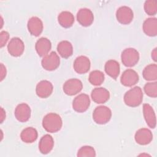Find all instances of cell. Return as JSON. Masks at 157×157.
<instances>
[{"instance_id":"7402d4cb","label":"cell","mask_w":157,"mask_h":157,"mask_svg":"<svg viewBox=\"0 0 157 157\" xmlns=\"http://www.w3.org/2000/svg\"><path fill=\"white\" fill-rule=\"evenodd\" d=\"M104 69L107 75L112 78L116 79L120 74V64L117 61L110 59L105 63Z\"/></svg>"},{"instance_id":"6da1fadb","label":"cell","mask_w":157,"mask_h":157,"mask_svg":"<svg viewBox=\"0 0 157 157\" xmlns=\"http://www.w3.org/2000/svg\"><path fill=\"white\" fill-rule=\"evenodd\" d=\"M63 125L61 117L55 113H49L47 114L42 120V126L44 129L51 133L59 131Z\"/></svg>"},{"instance_id":"d6a6232c","label":"cell","mask_w":157,"mask_h":157,"mask_svg":"<svg viewBox=\"0 0 157 157\" xmlns=\"http://www.w3.org/2000/svg\"><path fill=\"white\" fill-rule=\"evenodd\" d=\"M151 58L152 59L156 62V58H157V52H156V48H155L151 52Z\"/></svg>"},{"instance_id":"f1b7e54d","label":"cell","mask_w":157,"mask_h":157,"mask_svg":"<svg viewBox=\"0 0 157 157\" xmlns=\"http://www.w3.org/2000/svg\"><path fill=\"white\" fill-rule=\"evenodd\" d=\"M145 94L151 98H156L157 96V83L156 82H149L145 85L144 87Z\"/></svg>"},{"instance_id":"2e32d148","label":"cell","mask_w":157,"mask_h":157,"mask_svg":"<svg viewBox=\"0 0 157 157\" xmlns=\"http://www.w3.org/2000/svg\"><path fill=\"white\" fill-rule=\"evenodd\" d=\"M27 27L29 33L34 36H39L43 31V23L37 17H33L29 19Z\"/></svg>"},{"instance_id":"4fadbf2b","label":"cell","mask_w":157,"mask_h":157,"mask_svg":"<svg viewBox=\"0 0 157 157\" xmlns=\"http://www.w3.org/2000/svg\"><path fill=\"white\" fill-rule=\"evenodd\" d=\"M90 61L85 56H79L76 58L74 62V69L75 71L80 74L86 73L90 69Z\"/></svg>"},{"instance_id":"52a82bcc","label":"cell","mask_w":157,"mask_h":157,"mask_svg":"<svg viewBox=\"0 0 157 157\" xmlns=\"http://www.w3.org/2000/svg\"><path fill=\"white\" fill-rule=\"evenodd\" d=\"M90 99L89 96L82 93L76 96L72 102V108L77 112H84L90 107Z\"/></svg>"},{"instance_id":"836d02e7","label":"cell","mask_w":157,"mask_h":157,"mask_svg":"<svg viewBox=\"0 0 157 157\" xmlns=\"http://www.w3.org/2000/svg\"><path fill=\"white\" fill-rule=\"evenodd\" d=\"M1 123H2L4 121V120L6 118V112L4 110V109L1 107Z\"/></svg>"},{"instance_id":"603a6c76","label":"cell","mask_w":157,"mask_h":157,"mask_svg":"<svg viewBox=\"0 0 157 157\" xmlns=\"http://www.w3.org/2000/svg\"><path fill=\"white\" fill-rule=\"evenodd\" d=\"M37 136L38 134L37 130L33 127H28L24 129L20 134L21 140L28 144L35 142L37 139Z\"/></svg>"},{"instance_id":"4dcf8cb0","label":"cell","mask_w":157,"mask_h":157,"mask_svg":"<svg viewBox=\"0 0 157 157\" xmlns=\"http://www.w3.org/2000/svg\"><path fill=\"white\" fill-rule=\"evenodd\" d=\"M9 38V34L8 32L2 31L0 33V46L1 47H3L8 41Z\"/></svg>"},{"instance_id":"ba28073f","label":"cell","mask_w":157,"mask_h":157,"mask_svg":"<svg viewBox=\"0 0 157 157\" xmlns=\"http://www.w3.org/2000/svg\"><path fill=\"white\" fill-rule=\"evenodd\" d=\"M7 50L9 54L13 56H21L25 50V44L18 37H13L7 45Z\"/></svg>"},{"instance_id":"4316f807","label":"cell","mask_w":157,"mask_h":157,"mask_svg":"<svg viewBox=\"0 0 157 157\" xmlns=\"http://www.w3.org/2000/svg\"><path fill=\"white\" fill-rule=\"evenodd\" d=\"M88 80L93 85H101L104 80V74L100 71H93L90 74Z\"/></svg>"},{"instance_id":"e0dca14e","label":"cell","mask_w":157,"mask_h":157,"mask_svg":"<svg viewBox=\"0 0 157 157\" xmlns=\"http://www.w3.org/2000/svg\"><path fill=\"white\" fill-rule=\"evenodd\" d=\"M93 101L97 104H103L107 102L110 98L109 91L102 87L95 88L91 93Z\"/></svg>"},{"instance_id":"d6986e66","label":"cell","mask_w":157,"mask_h":157,"mask_svg":"<svg viewBox=\"0 0 157 157\" xmlns=\"http://www.w3.org/2000/svg\"><path fill=\"white\" fill-rule=\"evenodd\" d=\"M52 44L49 39L46 37H41L38 39L35 45V48L37 54L42 57L48 55L51 50Z\"/></svg>"},{"instance_id":"ac0fdd59","label":"cell","mask_w":157,"mask_h":157,"mask_svg":"<svg viewBox=\"0 0 157 157\" xmlns=\"http://www.w3.org/2000/svg\"><path fill=\"white\" fill-rule=\"evenodd\" d=\"M143 114L147 125L151 128H155L156 124V115L153 107L150 104L143 105Z\"/></svg>"},{"instance_id":"cb8c5ba5","label":"cell","mask_w":157,"mask_h":157,"mask_svg":"<svg viewBox=\"0 0 157 157\" xmlns=\"http://www.w3.org/2000/svg\"><path fill=\"white\" fill-rule=\"evenodd\" d=\"M59 24L63 28H68L72 26L74 22V17L73 14L69 11H63L61 12L58 17Z\"/></svg>"},{"instance_id":"44dd1931","label":"cell","mask_w":157,"mask_h":157,"mask_svg":"<svg viewBox=\"0 0 157 157\" xmlns=\"http://www.w3.org/2000/svg\"><path fill=\"white\" fill-rule=\"evenodd\" d=\"M143 31L148 36L153 37L157 34V19L148 18L143 23Z\"/></svg>"},{"instance_id":"d4e9b609","label":"cell","mask_w":157,"mask_h":157,"mask_svg":"<svg viewBox=\"0 0 157 157\" xmlns=\"http://www.w3.org/2000/svg\"><path fill=\"white\" fill-rule=\"evenodd\" d=\"M57 51L61 57L67 58L72 56L73 53V47L70 42L63 40L58 44Z\"/></svg>"},{"instance_id":"83f0119b","label":"cell","mask_w":157,"mask_h":157,"mask_svg":"<svg viewBox=\"0 0 157 157\" xmlns=\"http://www.w3.org/2000/svg\"><path fill=\"white\" fill-rule=\"evenodd\" d=\"M144 10L148 15H155L157 12V1L147 0L144 3Z\"/></svg>"},{"instance_id":"5bb4252c","label":"cell","mask_w":157,"mask_h":157,"mask_svg":"<svg viewBox=\"0 0 157 157\" xmlns=\"http://www.w3.org/2000/svg\"><path fill=\"white\" fill-rule=\"evenodd\" d=\"M30 107L26 103L18 104L15 110V117L20 122H26L29 120L31 117Z\"/></svg>"},{"instance_id":"484cf974","label":"cell","mask_w":157,"mask_h":157,"mask_svg":"<svg viewBox=\"0 0 157 157\" xmlns=\"http://www.w3.org/2000/svg\"><path fill=\"white\" fill-rule=\"evenodd\" d=\"M142 75L145 80L148 81H155L157 79V66L156 64L147 65L142 72Z\"/></svg>"},{"instance_id":"9c48e42d","label":"cell","mask_w":157,"mask_h":157,"mask_svg":"<svg viewBox=\"0 0 157 157\" xmlns=\"http://www.w3.org/2000/svg\"><path fill=\"white\" fill-rule=\"evenodd\" d=\"M133 17V12L128 6H121L116 12V18L118 21L123 25L129 24L132 21Z\"/></svg>"},{"instance_id":"3957f363","label":"cell","mask_w":157,"mask_h":157,"mask_svg":"<svg viewBox=\"0 0 157 157\" xmlns=\"http://www.w3.org/2000/svg\"><path fill=\"white\" fill-rule=\"evenodd\" d=\"M111 117V110L105 105L96 107L93 113V120L99 124H106L110 121Z\"/></svg>"},{"instance_id":"8fae6325","label":"cell","mask_w":157,"mask_h":157,"mask_svg":"<svg viewBox=\"0 0 157 157\" xmlns=\"http://www.w3.org/2000/svg\"><path fill=\"white\" fill-rule=\"evenodd\" d=\"M77 20L83 26H90L94 20V15L91 10L87 8L80 9L77 13Z\"/></svg>"},{"instance_id":"1f68e13d","label":"cell","mask_w":157,"mask_h":157,"mask_svg":"<svg viewBox=\"0 0 157 157\" xmlns=\"http://www.w3.org/2000/svg\"><path fill=\"white\" fill-rule=\"evenodd\" d=\"M6 67L4 66V64L2 63L1 64V71H0V74H1V81H2L6 77Z\"/></svg>"},{"instance_id":"8992f818","label":"cell","mask_w":157,"mask_h":157,"mask_svg":"<svg viewBox=\"0 0 157 157\" xmlns=\"http://www.w3.org/2000/svg\"><path fill=\"white\" fill-rule=\"evenodd\" d=\"M83 88L82 82L77 78H71L65 82L63 89L65 94L74 96L80 93Z\"/></svg>"},{"instance_id":"7c38bea8","label":"cell","mask_w":157,"mask_h":157,"mask_svg":"<svg viewBox=\"0 0 157 157\" xmlns=\"http://www.w3.org/2000/svg\"><path fill=\"white\" fill-rule=\"evenodd\" d=\"M53 90V86L52 83L46 80H41L39 82L36 88V93L37 96L40 98H47L49 97Z\"/></svg>"},{"instance_id":"277c9868","label":"cell","mask_w":157,"mask_h":157,"mask_svg":"<svg viewBox=\"0 0 157 157\" xmlns=\"http://www.w3.org/2000/svg\"><path fill=\"white\" fill-rule=\"evenodd\" d=\"M121 62L126 67L135 66L139 60V53L135 48H128L124 49L121 55Z\"/></svg>"},{"instance_id":"30bf717a","label":"cell","mask_w":157,"mask_h":157,"mask_svg":"<svg viewBox=\"0 0 157 157\" xmlns=\"http://www.w3.org/2000/svg\"><path fill=\"white\" fill-rule=\"evenodd\" d=\"M139 80L137 73L132 69H129L125 70L120 78L121 84L125 86H132L136 85Z\"/></svg>"},{"instance_id":"5b68a950","label":"cell","mask_w":157,"mask_h":157,"mask_svg":"<svg viewBox=\"0 0 157 157\" xmlns=\"http://www.w3.org/2000/svg\"><path fill=\"white\" fill-rule=\"evenodd\" d=\"M60 64V58L55 52H52L50 53L43 57L41 61L42 67L47 71H53L56 69Z\"/></svg>"},{"instance_id":"ffe728a7","label":"cell","mask_w":157,"mask_h":157,"mask_svg":"<svg viewBox=\"0 0 157 157\" xmlns=\"http://www.w3.org/2000/svg\"><path fill=\"white\" fill-rule=\"evenodd\" d=\"M54 146L53 137L49 134L43 136L39 143V150L42 154L46 155L50 153Z\"/></svg>"},{"instance_id":"f546056e","label":"cell","mask_w":157,"mask_h":157,"mask_svg":"<svg viewBox=\"0 0 157 157\" xmlns=\"http://www.w3.org/2000/svg\"><path fill=\"white\" fill-rule=\"evenodd\" d=\"M77 156L78 157H94L96 156V151L91 146H83L78 150Z\"/></svg>"},{"instance_id":"9a60e30c","label":"cell","mask_w":157,"mask_h":157,"mask_svg":"<svg viewBox=\"0 0 157 157\" xmlns=\"http://www.w3.org/2000/svg\"><path fill=\"white\" fill-rule=\"evenodd\" d=\"M134 139L138 144L145 145L151 142L153 140V134L150 129L147 128H141L136 131Z\"/></svg>"},{"instance_id":"7a4b0ae2","label":"cell","mask_w":157,"mask_h":157,"mask_svg":"<svg viewBox=\"0 0 157 157\" xmlns=\"http://www.w3.org/2000/svg\"><path fill=\"white\" fill-rule=\"evenodd\" d=\"M143 100V93L139 86H134L126 92L124 95V101L126 105L135 107L139 106Z\"/></svg>"}]
</instances>
